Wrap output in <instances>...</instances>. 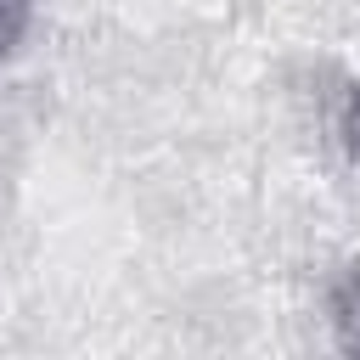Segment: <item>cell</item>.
Wrapping results in <instances>:
<instances>
[{"label": "cell", "instance_id": "1", "mask_svg": "<svg viewBox=\"0 0 360 360\" xmlns=\"http://www.w3.org/2000/svg\"><path fill=\"white\" fill-rule=\"evenodd\" d=\"M332 326H338V343L360 354V259H349L332 287Z\"/></svg>", "mask_w": 360, "mask_h": 360}, {"label": "cell", "instance_id": "2", "mask_svg": "<svg viewBox=\"0 0 360 360\" xmlns=\"http://www.w3.org/2000/svg\"><path fill=\"white\" fill-rule=\"evenodd\" d=\"M28 17H34V0H0V56H11L22 45Z\"/></svg>", "mask_w": 360, "mask_h": 360}, {"label": "cell", "instance_id": "3", "mask_svg": "<svg viewBox=\"0 0 360 360\" xmlns=\"http://www.w3.org/2000/svg\"><path fill=\"white\" fill-rule=\"evenodd\" d=\"M338 135H343V152H349V163L360 169V84H349V96H343V118H338Z\"/></svg>", "mask_w": 360, "mask_h": 360}]
</instances>
